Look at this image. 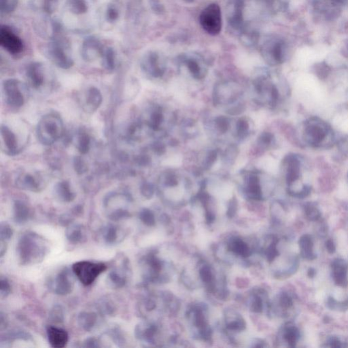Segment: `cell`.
I'll return each instance as SVG.
<instances>
[{
  "instance_id": "6da1fadb",
  "label": "cell",
  "mask_w": 348,
  "mask_h": 348,
  "mask_svg": "<svg viewBox=\"0 0 348 348\" xmlns=\"http://www.w3.org/2000/svg\"><path fill=\"white\" fill-rule=\"evenodd\" d=\"M17 255L22 265H36L43 262L49 252L48 241L33 231L23 233L17 241Z\"/></svg>"
},
{
  "instance_id": "7a4b0ae2",
  "label": "cell",
  "mask_w": 348,
  "mask_h": 348,
  "mask_svg": "<svg viewBox=\"0 0 348 348\" xmlns=\"http://www.w3.org/2000/svg\"><path fill=\"white\" fill-rule=\"evenodd\" d=\"M303 138L306 143L313 148H330L334 142L331 127L318 117L310 118L304 123Z\"/></svg>"
},
{
  "instance_id": "3957f363",
  "label": "cell",
  "mask_w": 348,
  "mask_h": 348,
  "mask_svg": "<svg viewBox=\"0 0 348 348\" xmlns=\"http://www.w3.org/2000/svg\"><path fill=\"white\" fill-rule=\"evenodd\" d=\"M132 202V197L128 193L114 192L108 194L104 199V208L107 217L113 222L130 218L129 207Z\"/></svg>"
},
{
  "instance_id": "277c9868",
  "label": "cell",
  "mask_w": 348,
  "mask_h": 348,
  "mask_svg": "<svg viewBox=\"0 0 348 348\" xmlns=\"http://www.w3.org/2000/svg\"><path fill=\"white\" fill-rule=\"evenodd\" d=\"M64 122L60 116L48 114L44 116L37 126V137L43 145L50 146L64 135Z\"/></svg>"
},
{
  "instance_id": "5b68a950",
  "label": "cell",
  "mask_w": 348,
  "mask_h": 348,
  "mask_svg": "<svg viewBox=\"0 0 348 348\" xmlns=\"http://www.w3.org/2000/svg\"><path fill=\"white\" fill-rule=\"evenodd\" d=\"M142 277L146 284L164 282L167 277L164 271L165 262L158 256L157 252L150 251L144 254L140 260Z\"/></svg>"
},
{
  "instance_id": "8992f818",
  "label": "cell",
  "mask_w": 348,
  "mask_h": 348,
  "mask_svg": "<svg viewBox=\"0 0 348 348\" xmlns=\"http://www.w3.org/2000/svg\"><path fill=\"white\" fill-rule=\"evenodd\" d=\"M61 32L62 30L53 34V41L49 44L47 53L50 60L59 68L69 69L73 66L74 61L70 54L69 43L61 35Z\"/></svg>"
},
{
  "instance_id": "52a82bcc",
  "label": "cell",
  "mask_w": 348,
  "mask_h": 348,
  "mask_svg": "<svg viewBox=\"0 0 348 348\" xmlns=\"http://www.w3.org/2000/svg\"><path fill=\"white\" fill-rule=\"evenodd\" d=\"M132 271L130 262L127 256L119 254L113 262L112 269L108 273L106 283L113 289L126 286L131 277Z\"/></svg>"
},
{
  "instance_id": "ba28073f",
  "label": "cell",
  "mask_w": 348,
  "mask_h": 348,
  "mask_svg": "<svg viewBox=\"0 0 348 348\" xmlns=\"http://www.w3.org/2000/svg\"><path fill=\"white\" fill-rule=\"evenodd\" d=\"M242 96L241 87L236 85L225 83L219 84L214 87L213 98L216 106H221L222 107L226 106L230 107L232 106L230 112H232V113L235 112V115H237V111L240 108L235 106V104H239V101Z\"/></svg>"
},
{
  "instance_id": "9c48e42d",
  "label": "cell",
  "mask_w": 348,
  "mask_h": 348,
  "mask_svg": "<svg viewBox=\"0 0 348 348\" xmlns=\"http://www.w3.org/2000/svg\"><path fill=\"white\" fill-rule=\"evenodd\" d=\"M253 94L254 100L260 105L273 107L276 105L279 99L278 88L268 81L267 77L259 76L254 80L252 83Z\"/></svg>"
},
{
  "instance_id": "30bf717a",
  "label": "cell",
  "mask_w": 348,
  "mask_h": 348,
  "mask_svg": "<svg viewBox=\"0 0 348 348\" xmlns=\"http://www.w3.org/2000/svg\"><path fill=\"white\" fill-rule=\"evenodd\" d=\"M3 89L6 103L12 108L22 107L29 98L28 86L17 79H9L4 82Z\"/></svg>"
},
{
  "instance_id": "8fae6325",
  "label": "cell",
  "mask_w": 348,
  "mask_h": 348,
  "mask_svg": "<svg viewBox=\"0 0 348 348\" xmlns=\"http://www.w3.org/2000/svg\"><path fill=\"white\" fill-rule=\"evenodd\" d=\"M107 269V265L104 262L82 260L75 262L72 267L74 274L82 284L90 286L96 279Z\"/></svg>"
},
{
  "instance_id": "7c38bea8",
  "label": "cell",
  "mask_w": 348,
  "mask_h": 348,
  "mask_svg": "<svg viewBox=\"0 0 348 348\" xmlns=\"http://www.w3.org/2000/svg\"><path fill=\"white\" fill-rule=\"evenodd\" d=\"M268 177L260 172H248L243 178L242 190L248 199L261 201L265 199L263 182Z\"/></svg>"
},
{
  "instance_id": "4fadbf2b",
  "label": "cell",
  "mask_w": 348,
  "mask_h": 348,
  "mask_svg": "<svg viewBox=\"0 0 348 348\" xmlns=\"http://www.w3.org/2000/svg\"><path fill=\"white\" fill-rule=\"evenodd\" d=\"M73 271L64 267L49 278L47 285L53 293L60 296L71 294L75 286Z\"/></svg>"
},
{
  "instance_id": "5bb4252c",
  "label": "cell",
  "mask_w": 348,
  "mask_h": 348,
  "mask_svg": "<svg viewBox=\"0 0 348 348\" xmlns=\"http://www.w3.org/2000/svg\"><path fill=\"white\" fill-rule=\"evenodd\" d=\"M199 22L203 29L210 35L220 34L222 29V13L219 6L212 4L201 13Z\"/></svg>"
},
{
  "instance_id": "9a60e30c",
  "label": "cell",
  "mask_w": 348,
  "mask_h": 348,
  "mask_svg": "<svg viewBox=\"0 0 348 348\" xmlns=\"http://www.w3.org/2000/svg\"><path fill=\"white\" fill-rule=\"evenodd\" d=\"M141 122L154 134H157L159 138L164 136L163 134L165 133L164 125L166 117L165 109L161 106H150L144 113L143 119Z\"/></svg>"
},
{
  "instance_id": "2e32d148",
  "label": "cell",
  "mask_w": 348,
  "mask_h": 348,
  "mask_svg": "<svg viewBox=\"0 0 348 348\" xmlns=\"http://www.w3.org/2000/svg\"><path fill=\"white\" fill-rule=\"evenodd\" d=\"M187 317L191 324L197 328L199 338L203 341H210L212 330L205 309L201 306L194 305L188 311Z\"/></svg>"
},
{
  "instance_id": "e0dca14e",
  "label": "cell",
  "mask_w": 348,
  "mask_h": 348,
  "mask_svg": "<svg viewBox=\"0 0 348 348\" xmlns=\"http://www.w3.org/2000/svg\"><path fill=\"white\" fill-rule=\"evenodd\" d=\"M159 336V326L153 321H142L135 328V336L142 343L157 345Z\"/></svg>"
},
{
  "instance_id": "ac0fdd59",
  "label": "cell",
  "mask_w": 348,
  "mask_h": 348,
  "mask_svg": "<svg viewBox=\"0 0 348 348\" xmlns=\"http://www.w3.org/2000/svg\"><path fill=\"white\" fill-rule=\"evenodd\" d=\"M285 178L288 187L294 185L301 176V160L295 154L287 155L283 161Z\"/></svg>"
},
{
  "instance_id": "d6986e66",
  "label": "cell",
  "mask_w": 348,
  "mask_h": 348,
  "mask_svg": "<svg viewBox=\"0 0 348 348\" xmlns=\"http://www.w3.org/2000/svg\"><path fill=\"white\" fill-rule=\"evenodd\" d=\"M45 68L41 63H32L26 70V78L30 86L35 90H43L48 80Z\"/></svg>"
},
{
  "instance_id": "ffe728a7",
  "label": "cell",
  "mask_w": 348,
  "mask_h": 348,
  "mask_svg": "<svg viewBox=\"0 0 348 348\" xmlns=\"http://www.w3.org/2000/svg\"><path fill=\"white\" fill-rule=\"evenodd\" d=\"M1 149L9 156L18 155L22 150V145L16 134L6 125L1 127Z\"/></svg>"
},
{
  "instance_id": "44dd1931",
  "label": "cell",
  "mask_w": 348,
  "mask_h": 348,
  "mask_svg": "<svg viewBox=\"0 0 348 348\" xmlns=\"http://www.w3.org/2000/svg\"><path fill=\"white\" fill-rule=\"evenodd\" d=\"M16 184L20 189L34 193L43 191L46 186L43 176L36 173H22L17 177Z\"/></svg>"
},
{
  "instance_id": "7402d4cb",
  "label": "cell",
  "mask_w": 348,
  "mask_h": 348,
  "mask_svg": "<svg viewBox=\"0 0 348 348\" xmlns=\"http://www.w3.org/2000/svg\"><path fill=\"white\" fill-rule=\"evenodd\" d=\"M0 45L12 55L19 54L24 49L22 40L7 26L2 27L0 30Z\"/></svg>"
},
{
  "instance_id": "603a6c76",
  "label": "cell",
  "mask_w": 348,
  "mask_h": 348,
  "mask_svg": "<svg viewBox=\"0 0 348 348\" xmlns=\"http://www.w3.org/2000/svg\"><path fill=\"white\" fill-rule=\"evenodd\" d=\"M141 67L148 76L155 79L161 77L164 74V64L156 53H150L146 55L142 61Z\"/></svg>"
},
{
  "instance_id": "cb8c5ba5",
  "label": "cell",
  "mask_w": 348,
  "mask_h": 348,
  "mask_svg": "<svg viewBox=\"0 0 348 348\" xmlns=\"http://www.w3.org/2000/svg\"><path fill=\"white\" fill-rule=\"evenodd\" d=\"M104 49L102 43L94 37H89L85 40L81 49V55L87 62H91L102 56Z\"/></svg>"
},
{
  "instance_id": "d4e9b609",
  "label": "cell",
  "mask_w": 348,
  "mask_h": 348,
  "mask_svg": "<svg viewBox=\"0 0 348 348\" xmlns=\"http://www.w3.org/2000/svg\"><path fill=\"white\" fill-rule=\"evenodd\" d=\"M199 277L209 292L216 294L218 292L217 281L212 266L204 261L199 263Z\"/></svg>"
},
{
  "instance_id": "484cf974",
  "label": "cell",
  "mask_w": 348,
  "mask_h": 348,
  "mask_svg": "<svg viewBox=\"0 0 348 348\" xmlns=\"http://www.w3.org/2000/svg\"><path fill=\"white\" fill-rule=\"evenodd\" d=\"M227 248L234 256L241 258H248L252 254L248 242L239 237H231L227 241Z\"/></svg>"
},
{
  "instance_id": "4316f807",
  "label": "cell",
  "mask_w": 348,
  "mask_h": 348,
  "mask_svg": "<svg viewBox=\"0 0 348 348\" xmlns=\"http://www.w3.org/2000/svg\"><path fill=\"white\" fill-rule=\"evenodd\" d=\"M102 101L103 97L101 91L96 87H91L85 92L82 106L85 112L92 113L100 107Z\"/></svg>"
},
{
  "instance_id": "83f0119b",
  "label": "cell",
  "mask_w": 348,
  "mask_h": 348,
  "mask_svg": "<svg viewBox=\"0 0 348 348\" xmlns=\"http://www.w3.org/2000/svg\"><path fill=\"white\" fill-rule=\"evenodd\" d=\"M100 237L103 242L106 244L115 245L123 240L124 234L121 231V228L113 224H108L101 229Z\"/></svg>"
},
{
  "instance_id": "f1b7e54d",
  "label": "cell",
  "mask_w": 348,
  "mask_h": 348,
  "mask_svg": "<svg viewBox=\"0 0 348 348\" xmlns=\"http://www.w3.org/2000/svg\"><path fill=\"white\" fill-rule=\"evenodd\" d=\"M47 334L49 343L54 348L64 347L69 340V335L66 330L51 325L47 326Z\"/></svg>"
},
{
  "instance_id": "f546056e",
  "label": "cell",
  "mask_w": 348,
  "mask_h": 348,
  "mask_svg": "<svg viewBox=\"0 0 348 348\" xmlns=\"http://www.w3.org/2000/svg\"><path fill=\"white\" fill-rule=\"evenodd\" d=\"M32 212L31 208L24 201L17 199L13 203V218L15 223L24 224L31 219Z\"/></svg>"
},
{
  "instance_id": "4dcf8cb0",
  "label": "cell",
  "mask_w": 348,
  "mask_h": 348,
  "mask_svg": "<svg viewBox=\"0 0 348 348\" xmlns=\"http://www.w3.org/2000/svg\"><path fill=\"white\" fill-rule=\"evenodd\" d=\"M224 322L226 328L230 331L240 332L246 328V320L243 319L242 315L234 310L226 311Z\"/></svg>"
},
{
  "instance_id": "1f68e13d",
  "label": "cell",
  "mask_w": 348,
  "mask_h": 348,
  "mask_svg": "<svg viewBox=\"0 0 348 348\" xmlns=\"http://www.w3.org/2000/svg\"><path fill=\"white\" fill-rule=\"evenodd\" d=\"M77 320L78 324L83 330L92 332L98 326L100 315L94 311H84L78 315Z\"/></svg>"
},
{
  "instance_id": "d6a6232c",
  "label": "cell",
  "mask_w": 348,
  "mask_h": 348,
  "mask_svg": "<svg viewBox=\"0 0 348 348\" xmlns=\"http://www.w3.org/2000/svg\"><path fill=\"white\" fill-rule=\"evenodd\" d=\"M54 193L56 198L63 203L72 202L77 196L67 180H62L57 183L54 187Z\"/></svg>"
},
{
  "instance_id": "836d02e7",
  "label": "cell",
  "mask_w": 348,
  "mask_h": 348,
  "mask_svg": "<svg viewBox=\"0 0 348 348\" xmlns=\"http://www.w3.org/2000/svg\"><path fill=\"white\" fill-rule=\"evenodd\" d=\"M22 340V341H33L31 334L22 330H14L2 336L0 340V347H9L13 342Z\"/></svg>"
},
{
  "instance_id": "e575fe53",
  "label": "cell",
  "mask_w": 348,
  "mask_h": 348,
  "mask_svg": "<svg viewBox=\"0 0 348 348\" xmlns=\"http://www.w3.org/2000/svg\"><path fill=\"white\" fill-rule=\"evenodd\" d=\"M66 236L72 244L77 245L83 243L86 239L85 227L82 224L72 223L68 226Z\"/></svg>"
},
{
  "instance_id": "d590c367",
  "label": "cell",
  "mask_w": 348,
  "mask_h": 348,
  "mask_svg": "<svg viewBox=\"0 0 348 348\" xmlns=\"http://www.w3.org/2000/svg\"><path fill=\"white\" fill-rule=\"evenodd\" d=\"M332 275L334 280L338 286H345L347 284V265L344 260L336 259L332 262Z\"/></svg>"
},
{
  "instance_id": "8d00e7d4",
  "label": "cell",
  "mask_w": 348,
  "mask_h": 348,
  "mask_svg": "<svg viewBox=\"0 0 348 348\" xmlns=\"http://www.w3.org/2000/svg\"><path fill=\"white\" fill-rule=\"evenodd\" d=\"M266 294L263 290H254L250 296L249 308L252 312L260 313L265 308Z\"/></svg>"
},
{
  "instance_id": "74e56055",
  "label": "cell",
  "mask_w": 348,
  "mask_h": 348,
  "mask_svg": "<svg viewBox=\"0 0 348 348\" xmlns=\"http://www.w3.org/2000/svg\"><path fill=\"white\" fill-rule=\"evenodd\" d=\"M185 64L190 73L195 79L200 80L205 77L206 68L200 61L195 58H190L186 60Z\"/></svg>"
},
{
  "instance_id": "f35d334b",
  "label": "cell",
  "mask_w": 348,
  "mask_h": 348,
  "mask_svg": "<svg viewBox=\"0 0 348 348\" xmlns=\"http://www.w3.org/2000/svg\"><path fill=\"white\" fill-rule=\"evenodd\" d=\"M231 127V120L229 117H218L215 118L211 122L210 128H212L213 132L216 133L218 136H223L227 134Z\"/></svg>"
},
{
  "instance_id": "ab89813d",
  "label": "cell",
  "mask_w": 348,
  "mask_h": 348,
  "mask_svg": "<svg viewBox=\"0 0 348 348\" xmlns=\"http://www.w3.org/2000/svg\"><path fill=\"white\" fill-rule=\"evenodd\" d=\"M76 146L80 153L85 155L91 149V138L86 131L81 129L76 138Z\"/></svg>"
},
{
  "instance_id": "60d3db41",
  "label": "cell",
  "mask_w": 348,
  "mask_h": 348,
  "mask_svg": "<svg viewBox=\"0 0 348 348\" xmlns=\"http://www.w3.org/2000/svg\"><path fill=\"white\" fill-rule=\"evenodd\" d=\"M298 244L300 249V254L303 258L308 260L314 259L315 256L313 251V243L309 235H304L300 237Z\"/></svg>"
},
{
  "instance_id": "b9f144b4",
  "label": "cell",
  "mask_w": 348,
  "mask_h": 348,
  "mask_svg": "<svg viewBox=\"0 0 348 348\" xmlns=\"http://www.w3.org/2000/svg\"><path fill=\"white\" fill-rule=\"evenodd\" d=\"M67 7L70 12L74 15H83L89 9L87 0H68Z\"/></svg>"
},
{
  "instance_id": "7bdbcfd3",
  "label": "cell",
  "mask_w": 348,
  "mask_h": 348,
  "mask_svg": "<svg viewBox=\"0 0 348 348\" xmlns=\"http://www.w3.org/2000/svg\"><path fill=\"white\" fill-rule=\"evenodd\" d=\"M106 335L112 340L117 347H123L126 343L124 333L119 327H113L106 332Z\"/></svg>"
},
{
  "instance_id": "ee69618b",
  "label": "cell",
  "mask_w": 348,
  "mask_h": 348,
  "mask_svg": "<svg viewBox=\"0 0 348 348\" xmlns=\"http://www.w3.org/2000/svg\"><path fill=\"white\" fill-rule=\"evenodd\" d=\"M250 132V125L246 119H239L235 125V138L239 140H243L248 136Z\"/></svg>"
},
{
  "instance_id": "f6af8a7d",
  "label": "cell",
  "mask_w": 348,
  "mask_h": 348,
  "mask_svg": "<svg viewBox=\"0 0 348 348\" xmlns=\"http://www.w3.org/2000/svg\"><path fill=\"white\" fill-rule=\"evenodd\" d=\"M103 67L108 71H113L115 68V53L113 49L107 48L104 49L102 53Z\"/></svg>"
},
{
  "instance_id": "bcb514c9",
  "label": "cell",
  "mask_w": 348,
  "mask_h": 348,
  "mask_svg": "<svg viewBox=\"0 0 348 348\" xmlns=\"http://www.w3.org/2000/svg\"><path fill=\"white\" fill-rule=\"evenodd\" d=\"M283 336L289 346L294 347L298 341L299 332H298V329L293 325H288V326L285 327Z\"/></svg>"
},
{
  "instance_id": "7dc6e473",
  "label": "cell",
  "mask_w": 348,
  "mask_h": 348,
  "mask_svg": "<svg viewBox=\"0 0 348 348\" xmlns=\"http://www.w3.org/2000/svg\"><path fill=\"white\" fill-rule=\"evenodd\" d=\"M49 318L51 322L61 324L65 320V311L64 307L60 304L53 306L49 311Z\"/></svg>"
},
{
  "instance_id": "c3c4849f",
  "label": "cell",
  "mask_w": 348,
  "mask_h": 348,
  "mask_svg": "<svg viewBox=\"0 0 348 348\" xmlns=\"http://www.w3.org/2000/svg\"><path fill=\"white\" fill-rule=\"evenodd\" d=\"M98 308L99 313L104 316V315H111L115 313L116 311V306L112 300L108 299V298H104L100 300L98 303Z\"/></svg>"
},
{
  "instance_id": "681fc988",
  "label": "cell",
  "mask_w": 348,
  "mask_h": 348,
  "mask_svg": "<svg viewBox=\"0 0 348 348\" xmlns=\"http://www.w3.org/2000/svg\"><path fill=\"white\" fill-rule=\"evenodd\" d=\"M140 221L147 227H153L156 224L155 213L148 208H143L139 213Z\"/></svg>"
},
{
  "instance_id": "f907efd6",
  "label": "cell",
  "mask_w": 348,
  "mask_h": 348,
  "mask_svg": "<svg viewBox=\"0 0 348 348\" xmlns=\"http://www.w3.org/2000/svg\"><path fill=\"white\" fill-rule=\"evenodd\" d=\"M13 235V228L8 222H2L0 224V241L7 243Z\"/></svg>"
},
{
  "instance_id": "816d5d0a",
  "label": "cell",
  "mask_w": 348,
  "mask_h": 348,
  "mask_svg": "<svg viewBox=\"0 0 348 348\" xmlns=\"http://www.w3.org/2000/svg\"><path fill=\"white\" fill-rule=\"evenodd\" d=\"M305 212L306 216L311 220H317L320 217V213L318 209L312 203H308L305 205Z\"/></svg>"
},
{
  "instance_id": "f5cc1de1",
  "label": "cell",
  "mask_w": 348,
  "mask_h": 348,
  "mask_svg": "<svg viewBox=\"0 0 348 348\" xmlns=\"http://www.w3.org/2000/svg\"><path fill=\"white\" fill-rule=\"evenodd\" d=\"M11 285L6 277H1L0 278V297L5 298L10 295L11 292Z\"/></svg>"
},
{
  "instance_id": "db71d44e",
  "label": "cell",
  "mask_w": 348,
  "mask_h": 348,
  "mask_svg": "<svg viewBox=\"0 0 348 348\" xmlns=\"http://www.w3.org/2000/svg\"><path fill=\"white\" fill-rule=\"evenodd\" d=\"M74 167L76 172L79 174H84L88 170V167H87L86 162L81 157H74Z\"/></svg>"
},
{
  "instance_id": "11a10c76",
  "label": "cell",
  "mask_w": 348,
  "mask_h": 348,
  "mask_svg": "<svg viewBox=\"0 0 348 348\" xmlns=\"http://www.w3.org/2000/svg\"><path fill=\"white\" fill-rule=\"evenodd\" d=\"M155 187H154L153 184L150 183V182H143L142 185H141V194H142L143 197H145L146 199H151L152 197H153L154 194H155Z\"/></svg>"
},
{
  "instance_id": "9f6ffc18",
  "label": "cell",
  "mask_w": 348,
  "mask_h": 348,
  "mask_svg": "<svg viewBox=\"0 0 348 348\" xmlns=\"http://www.w3.org/2000/svg\"><path fill=\"white\" fill-rule=\"evenodd\" d=\"M18 0H1V11L5 13H10L16 9Z\"/></svg>"
},
{
  "instance_id": "6f0895ef",
  "label": "cell",
  "mask_w": 348,
  "mask_h": 348,
  "mask_svg": "<svg viewBox=\"0 0 348 348\" xmlns=\"http://www.w3.org/2000/svg\"><path fill=\"white\" fill-rule=\"evenodd\" d=\"M81 347H106L103 344V341L100 338L96 337H89L86 338L83 342Z\"/></svg>"
},
{
  "instance_id": "680465c9",
  "label": "cell",
  "mask_w": 348,
  "mask_h": 348,
  "mask_svg": "<svg viewBox=\"0 0 348 348\" xmlns=\"http://www.w3.org/2000/svg\"><path fill=\"white\" fill-rule=\"evenodd\" d=\"M274 141V136L271 133H264L258 138V144L264 148L269 147Z\"/></svg>"
},
{
  "instance_id": "91938a15",
  "label": "cell",
  "mask_w": 348,
  "mask_h": 348,
  "mask_svg": "<svg viewBox=\"0 0 348 348\" xmlns=\"http://www.w3.org/2000/svg\"><path fill=\"white\" fill-rule=\"evenodd\" d=\"M279 304L282 309H287L292 307L293 301L288 294L283 293L279 296Z\"/></svg>"
},
{
  "instance_id": "94428289",
  "label": "cell",
  "mask_w": 348,
  "mask_h": 348,
  "mask_svg": "<svg viewBox=\"0 0 348 348\" xmlns=\"http://www.w3.org/2000/svg\"><path fill=\"white\" fill-rule=\"evenodd\" d=\"M119 12L113 6H110L108 7L107 12H106V18L108 22H114L119 18Z\"/></svg>"
},
{
  "instance_id": "6125c7cd",
  "label": "cell",
  "mask_w": 348,
  "mask_h": 348,
  "mask_svg": "<svg viewBox=\"0 0 348 348\" xmlns=\"http://www.w3.org/2000/svg\"><path fill=\"white\" fill-rule=\"evenodd\" d=\"M337 147L342 153L348 154V136L343 137L338 140Z\"/></svg>"
},
{
  "instance_id": "be15d7a7",
  "label": "cell",
  "mask_w": 348,
  "mask_h": 348,
  "mask_svg": "<svg viewBox=\"0 0 348 348\" xmlns=\"http://www.w3.org/2000/svg\"><path fill=\"white\" fill-rule=\"evenodd\" d=\"M237 203L236 199L233 198L230 201L229 206H228L227 215L229 217H233L235 216L237 211Z\"/></svg>"
},
{
  "instance_id": "e7e4bbea",
  "label": "cell",
  "mask_w": 348,
  "mask_h": 348,
  "mask_svg": "<svg viewBox=\"0 0 348 348\" xmlns=\"http://www.w3.org/2000/svg\"><path fill=\"white\" fill-rule=\"evenodd\" d=\"M328 343L330 344V347H343L341 342L336 338H331L329 340Z\"/></svg>"
},
{
  "instance_id": "03108f58",
  "label": "cell",
  "mask_w": 348,
  "mask_h": 348,
  "mask_svg": "<svg viewBox=\"0 0 348 348\" xmlns=\"http://www.w3.org/2000/svg\"><path fill=\"white\" fill-rule=\"evenodd\" d=\"M7 317L5 316L3 312H1V315H0V330H1V331H3V330L7 328Z\"/></svg>"
},
{
  "instance_id": "003e7915",
  "label": "cell",
  "mask_w": 348,
  "mask_h": 348,
  "mask_svg": "<svg viewBox=\"0 0 348 348\" xmlns=\"http://www.w3.org/2000/svg\"><path fill=\"white\" fill-rule=\"evenodd\" d=\"M326 248L327 251H328L329 253H330V254L335 252V246H334L333 241L330 240V239H328V240L326 241Z\"/></svg>"
}]
</instances>
